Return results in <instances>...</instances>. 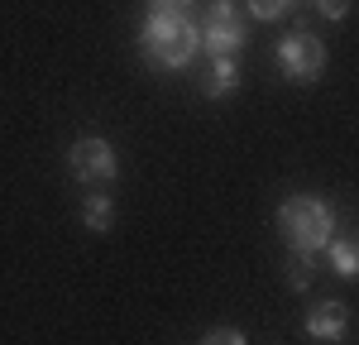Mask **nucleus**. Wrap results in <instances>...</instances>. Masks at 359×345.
Wrapping results in <instances>:
<instances>
[{
    "mask_svg": "<svg viewBox=\"0 0 359 345\" xmlns=\"http://www.w3.org/2000/svg\"><path fill=\"white\" fill-rule=\"evenodd\" d=\"M139 48L149 62L158 67H187L201 48V25L192 15H177V10H149V20L139 29Z\"/></svg>",
    "mask_w": 359,
    "mask_h": 345,
    "instance_id": "nucleus-1",
    "label": "nucleus"
},
{
    "mask_svg": "<svg viewBox=\"0 0 359 345\" xmlns=\"http://www.w3.org/2000/svg\"><path fill=\"white\" fill-rule=\"evenodd\" d=\"M278 230H283L287 250L321 255L326 240L335 235V206L326 197H287L278 206Z\"/></svg>",
    "mask_w": 359,
    "mask_h": 345,
    "instance_id": "nucleus-2",
    "label": "nucleus"
},
{
    "mask_svg": "<svg viewBox=\"0 0 359 345\" xmlns=\"http://www.w3.org/2000/svg\"><path fill=\"white\" fill-rule=\"evenodd\" d=\"M278 67H283L287 82H316V77L326 72V48H321V39L306 34V29L283 34V39H278Z\"/></svg>",
    "mask_w": 359,
    "mask_h": 345,
    "instance_id": "nucleus-3",
    "label": "nucleus"
},
{
    "mask_svg": "<svg viewBox=\"0 0 359 345\" xmlns=\"http://www.w3.org/2000/svg\"><path fill=\"white\" fill-rule=\"evenodd\" d=\"M67 163H72V177L86 182V187H106L115 172H120L111 140H101V135H82V140L67 149Z\"/></svg>",
    "mask_w": 359,
    "mask_h": 345,
    "instance_id": "nucleus-4",
    "label": "nucleus"
},
{
    "mask_svg": "<svg viewBox=\"0 0 359 345\" xmlns=\"http://www.w3.org/2000/svg\"><path fill=\"white\" fill-rule=\"evenodd\" d=\"M306 336H311V341H345V336H350V307L335 302V297L316 302V307L306 312Z\"/></svg>",
    "mask_w": 359,
    "mask_h": 345,
    "instance_id": "nucleus-5",
    "label": "nucleus"
},
{
    "mask_svg": "<svg viewBox=\"0 0 359 345\" xmlns=\"http://www.w3.org/2000/svg\"><path fill=\"white\" fill-rule=\"evenodd\" d=\"M201 48L211 58L240 53V48H245V20H206V25H201Z\"/></svg>",
    "mask_w": 359,
    "mask_h": 345,
    "instance_id": "nucleus-6",
    "label": "nucleus"
},
{
    "mask_svg": "<svg viewBox=\"0 0 359 345\" xmlns=\"http://www.w3.org/2000/svg\"><path fill=\"white\" fill-rule=\"evenodd\" d=\"M235 86H240V62H235V53L211 58V67H206V82H201L206 101H221V96H230Z\"/></svg>",
    "mask_w": 359,
    "mask_h": 345,
    "instance_id": "nucleus-7",
    "label": "nucleus"
},
{
    "mask_svg": "<svg viewBox=\"0 0 359 345\" xmlns=\"http://www.w3.org/2000/svg\"><path fill=\"white\" fill-rule=\"evenodd\" d=\"M82 226L91 230V235H106V230L115 226V201L106 197V192H86V201H82Z\"/></svg>",
    "mask_w": 359,
    "mask_h": 345,
    "instance_id": "nucleus-8",
    "label": "nucleus"
},
{
    "mask_svg": "<svg viewBox=\"0 0 359 345\" xmlns=\"http://www.w3.org/2000/svg\"><path fill=\"white\" fill-rule=\"evenodd\" d=\"M321 255L331 259V269L340 273V278H355V273H359V250L350 245V240H340V235H331Z\"/></svg>",
    "mask_w": 359,
    "mask_h": 345,
    "instance_id": "nucleus-9",
    "label": "nucleus"
},
{
    "mask_svg": "<svg viewBox=\"0 0 359 345\" xmlns=\"http://www.w3.org/2000/svg\"><path fill=\"white\" fill-rule=\"evenodd\" d=\"M316 259H321V255H297V250H292V264H287V283L297 288V292H306V288H311V278H316Z\"/></svg>",
    "mask_w": 359,
    "mask_h": 345,
    "instance_id": "nucleus-10",
    "label": "nucleus"
},
{
    "mask_svg": "<svg viewBox=\"0 0 359 345\" xmlns=\"http://www.w3.org/2000/svg\"><path fill=\"white\" fill-rule=\"evenodd\" d=\"M245 5H249V15H254V20H278L292 0H245Z\"/></svg>",
    "mask_w": 359,
    "mask_h": 345,
    "instance_id": "nucleus-11",
    "label": "nucleus"
},
{
    "mask_svg": "<svg viewBox=\"0 0 359 345\" xmlns=\"http://www.w3.org/2000/svg\"><path fill=\"white\" fill-rule=\"evenodd\" d=\"M201 341H221V345H245V331H235V326H216V331H201Z\"/></svg>",
    "mask_w": 359,
    "mask_h": 345,
    "instance_id": "nucleus-12",
    "label": "nucleus"
},
{
    "mask_svg": "<svg viewBox=\"0 0 359 345\" xmlns=\"http://www.w3.org/2000/svg\"><path fill=\"white\" fill-rule=\"evenodd\" d=\"M311 5H316L326 20H345V15H350V0H311Z\"/></svg>",
    "mask_w": 359,
    "mask_h": 345,
    "instance_id": "nucleus-13",
    "label": "nucleus"
},
{
    "mask_svg": "<svg viewBox=\"0 0 359 345\" xmlns=\"http://www.w3.org/2000/svg\"><path fill=\"white\" fill-rule=\"evenodd\" d=\"M196 0H149V10H177V15H192Z\"/></svg>",
    "mask_w": 359,
    "mask_h": 345,
    "instance_id": "nucleus-14",
    "label": "nucleus"
}]
</instances>
